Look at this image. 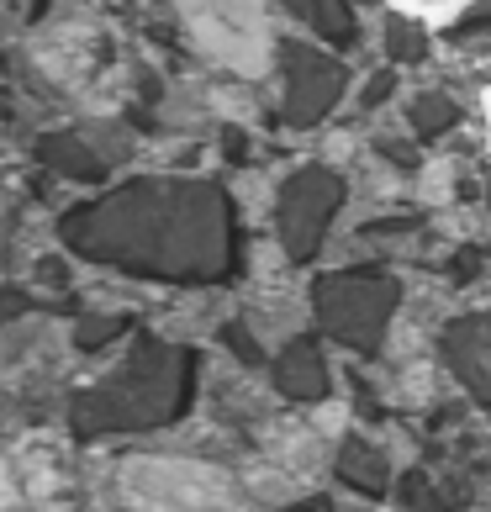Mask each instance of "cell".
<instances>
[{
	"mask_svg": "<svg viewBox=\"0 0 491 512\" xmlns=\"http://www.w3.org/2000/svg\"><path fill=\"white\" fill-rule=\"evenodd\" d=\"M122 497L138 512H243L238 486L196 460H127Z\"/></svg>",
	"mask_w": 491,
	"mask_h": 512,
	"instance_id": "obj_1",
	"label": "cell"
},
{
	"mask_svg": "<svg viewBox=\"0 0 491 512\" xmlns=\"http://www.w3.org/2000/svg\"><path fill=\"white\" fill-rule=\"evenodd\" d=\"M460 6H465V0H407V11H423V16H449Z\"/></svg>",
	"mask_w": 491,
	"mask_h": 512,
	"instance_id": "obj_2",
	"label": "cell"
}]
</instances>
